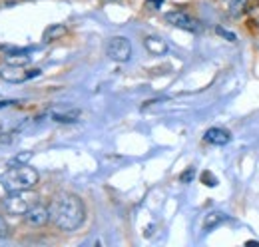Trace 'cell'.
I'll use <instances>...</instances> for the list:
<instances>
[{
	"label": "cell",
	"instance_id": "cell-1",
	"mask_svg": "<svg viewBox=\"0 0 259 247\" xmlns=\"http://www.w3.org/2000/svg\"><path fill=\"white\" fill-rule=\"evenodd\" d=\"M48 210H50V221L62 231H76L86 219V205L76 193L62 191L54 195Z\"/></svg>",
	"mask_w": 259,
	"mask_h": 247
},
{
	"label": "cell",
	"instance_id": "cell-2",
	"mask_svg": "<svg viewBox=\"0 0 259 247\" xmlns=\"http://www.w3.org/2000/svg\"><path fill=\"white\" fill-rule=\"evenodd\" d=\"M40 176L38 172L30 166H12L10 170H6L0 176V184L2 187L10 193V191H30L34 185L38 184Z\"/></svg>",
	"mask_w": 259,
	"mask_h": 247
},
{
	"label": "cell",
	"instance_id": "cell-3",
	"mask_svg": "<svg viewBox=\"0 0 259 247\" xmlns=\"http://www.w3.org/2000/svg\"><path fill=\"white\" fill-rule=\"evenodd\" d=\"M106 54L114 62H128L132 56V44L126 36H114L108 40Z\"/></svg>",
	"mask_w": 259,
	"mask_h": 247
},
{
	"label": "cell",
	"instance_id": "cell-4",
	"mask_svg": "<svg viewBox=\"0 0 259 247\" xmlns=\"http://www.w3.org/2000/svg\"><path fill=\"white\" fill-rule=\"evenodd\" d=\"M165 20H167L171 26L182 28V30H188V32H197L199 28H201L199 20H197V18H194L192 14L184 12V10H174V12H167V14H165Z\"/></svg>",
	"mask_w": 259,
	"mask_h": 247
},
{
	"label": "cell",
	"instance_id": "cell-5",
	"mask_svg": "<svg viewBox=\"0 0 259 247\" xmlns=\"http://www.w3.org/2000/svg\"><path fill=\"white\" fill-rule=\"evenodd\" d=\"M2 205H4L6 214H10V216H24L26 210H28L32 203H30V199L24 195V191H10V195L2 201Z\"/></svg>",
	"mask_w": 259,
	"mask_h": 247
},
{
	"label": "cell",
	"instance_id": "cell-6",
	"mask_svg": "<svg viewBox=\"0 0 259 247\" xmlns=\"http://www.w3.org/2000/svg\"><path fill=\"white\" fill-rule=\"evenodd\" d=\"M34 76H40V70H24L22 66H14V64L0 68V78L6 82H12V84H20V82L30 80Z\"/></svg>",
	"mask_w": 259,
	"mask_h": 247
},
{
	"label": "cell",
	"instance_id": "cell-7",
	"mask_svg": "<svg viewBox=\"0 0 259 247\" xmlns=\"http://www.w3.org/2000/svg\"><path fill=\"white\" fill-rule=\"evenodd\" d=\"M24 221H26V225H30V227H44V225L50 221V210H48L46 205H42V203H34V205H30V208L26 210Z\"/></svg>",
	"mask_w": 259,
	"mask_h": 247
},
{
	"label": "cell",
	"instance_id": "cell-8",
	"mask_svg": "<svg viewBox=\"0 0 259 247\" xmlns=\"http://www.w3.org/2000/svg\"><path fill=\"white\" fill-rule=\"evenodd\" d=\"M203 140H205L207 144H211V146H226L227 142L231 140V136H229V132L224 130V128H209V130L205 132Z\"/></svg>",
	"mask_w": 259,
	"mask_h": 247
},
{
	"label": "cell",
	"instance_id": "cell-9",
	"mask_svg": "<svg viewBox=\"0 0 259 247\" xmlns=\"http://www.w3.org/2000/svg\"><path fill=\"white\" fill-rule=\"evenodd\" d=\"M144 46L148 48L150 54H156V56H162V54L167 52V44H165V40L158 38V36H148V38L144 40Z\"/></svg>",
	"mask_w": 259,
	"mask_h": 247
},
{
	"label": "cell",
	"instance_id": "cell-10",
	"mask_svg": "<svg viewBox=\"0 0 259 247\" xmlns=\"http://www.w3.org/2000/svg\"><path fill=\"white\" fill-rule=\"evenodd\" d=\"M224 2V6H226L227 14L229 16H241L245 10H247V4H249V0H222Z\"/></svg>",
	"mask_w": 259,
	"mask_h": 247
},
{
	"label": "cell",
	"instance_id": "cell-11",
	"mask_svg": "<svg viewBox=\"0 0 259 247\" xmlns=\"http://www.w3.org/2000/svg\"><path fill=\"white\" fill-rule=\"evenodd\" d=\"M66 34H68V28H66L64 24H50L44 30V34H42V40L44 42H54V40H60Z\"/></svg>",
	"mask_w": 259,
	"mask_h": 247
},
{
	"label": "cell",
	"instance_id": "cell-12",
	"mask_svg": "<svg viewBox=\"0 0 259 247\" xmlns=\"http://www.w3.org/2000/svg\"><path fill=\"white\" fill-rule=\"evenodd\" d=\"M224 221H226V216H224V214H220V212H211V214H207L205 219H203V229L209 231V229L218 227V225L224 223Z\"/></svg>",
	"mask_w": 259,
	"mask_h": 247
},
{
	"label": "cell",
	"instance_id": "cell-13",
	"mask_svg": "<svg viewBox=\"0 0 259 247\" xmlns=\"http://www.w3.org/2000/svg\"><path fill=\"white\" fill-rule=\"evenodd\" d=\"M80 116V112L78 110H72V112H56V114H52V118L56 120V122H76V118Z\"/></svg>",
	"mask_w": 259,
	"mask_h": 247
},
{
	"label": "cell",
	"instance_id": "cell-14",
	"mask_svg": "<svg viewBox=\"0 0 259 247\" xmlns=\"http://www.w3.org/2000/svg\"><path fill=\"white\" fill-rule=\"evenodd\" d=\"M6 237H10V225L4 217L0 216V239H6Z\"/></svg>",
	"mask_w": 259,
	"mask_h": 247
},
{
	"label": "cell",
	"instance_id": "cell-15",
	"mask_svg": "<svg viewBox=\"0 0 259 247\" xmlns=\"http://www.w3.org/2000/svg\"><path fill=\"white\" fill-rule=\"evenodd\" d=\"M30 157H32V154H30V152H26V154L16 155V157H14L12 161H10V166H16V163H18V166H24V163H26V161H28Z\"/></svg>",
	"mask_w": 259,
	"mask_h": 247
},
{
	"label": "cell",
	"instance_id": "cell-16",
	"mask_svg": "<svg viewBox=\"0 0 259 247\" xmlns=\"http://www.w3.org/2000/svg\"><path fill=\"white\" fill-rule=\"evenodd\" d=\"M201 182L205 185H209V187H213V185H218V180L209 174V172H203V176H201Z\"/></svg>",
	"mask_w": 259,
	"mask_h": 247
},
{
	"label": "cell",
	"instance_id": "cell-17",
	"mask_svg": "<svg viewBox=\"0 0 259 247\" xmlns=\"http://www.w3.org/2000/svg\"><path fill=\"white\" fill-rule=\"evenodd\" d=\"M215 32H218L220 36H224V38H226L227 42H235V40H237L233 32H227V30H224V28H218V30H215Z\"/></svg>",
	"mask_w": 259,
	"mask_h": 247
},
{
	"label": "cell",
	"instance_id": "cell-18",
	"mask_svg": "<svg viewBox=\"0 0 259 247\" xmlns=\"http://www.w3.org/2000/svg\"><path fill=\"white\" fill-rule=\"evenodd\" d=\"M194 168H190V170H188V172H184V174H182V178H180V180H182V182H192V180H194Z\"/></svg>",
	"mask_w": 259,
	"mask_h": 247
}]
</instances>
